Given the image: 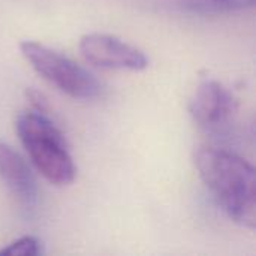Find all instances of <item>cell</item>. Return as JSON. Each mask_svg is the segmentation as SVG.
Wrapping results in <instances>:
<instances>
[{"label": "cell", "mask_w": 256, "mask_h": 256, "mask_svg": "<svg viewBox=\"0 0 256 256\" xmlns=\"http://www.w3.org/2000/svg\"><path fill=\"white\" fill-rule=\"evenodd\" d=\"M195 166L204 186L236 224L256 225L255 168L242 156L222 148L202 147L195 153Z\"/></svg>", "instance_id": "1"}, {"label": "cell", "mask_w": 256, "mask_h": 256, "mask_svg": "<svg viewBox=\"0 0 256 256\" xmlns=\"http://www.w3.org/2000/svg\"><path fill=\"white\" fill-rule=\"evenodd\" d=\"M16 135L33 166L56 186L70 184L76 170L63 134L45 111H22L15 120Z\"/></svg>", "instance_id": "2"}, {"label": "cell", "mask_w": 256, "mask_h": 256, "mask_svg": "<svg viewBox=\"0 0 256 256\" xmlns=\"http://www.w3.org/2000/svg\"><path fill=\"white\" fill-rule=\"evenodd\" d=\"M20 50L30 66L62 93L80 100L102 96V82L68 56L34 40L21 42Z\"/></svg>", "instance_id": "3"}, {"label": "cell", "mask_w": 256, "mask_h": 256, "mask_svg": "<svg viewBox=\"0 0 256 256\" xmlns=\"http://www.w3.org/2000/svg\"><path fill=\"white\" fill-rule=\"evenodd\" d=\"M80 52L87 63L108 70L147 69L148 58L140 48L106 33H87L80 39Z\"/></svg>", "instance_id": "4"}, {"label": "cell", "mask_w": 256, "mask_h": 256, "mask_svg": "<svg viewBox=\"0 0 256 256\" xmlns=\"http://www.w3.org/2000/svg\"><path fill=\"white\" fill-rule=\"evenodd\" d=\"M237 102L234 94L216 80H204L196 87L189 112L194 122L207 132H222L234 118Z\"/></svg>", "instance_id": "5"}, {"label": "cell", "mask_w": 256, "mask_h": 256, "mask_svg": "<svg viewBox=\"0 0 256 256\" xmlns=\"http://www.w3.org/2000/svg\"><path fill=\"white\" fill-rule=\"evenodd\" d=\"M0 180L26 208L38 202V183L26 159L9 144L0 141Z\"/></svg>", "instance_id": "6"}, {"label": "cell", "mask_w": 256, "mask_h": 256, "mask_svg": "<svg viewBox=\"0 0 256 256\" xmlns=\"http://www.w3.org/2000/svg\"><path fill=\"white\" fill-rule=\"evenodd\" d=\"M183 3L196 14H226L254 8L255 0H183Z\"/></svg>", "instance_id": "7"}, {"label": "cell", "mask_w": 256, "mask_h": 256, "mask_svg": "<svg viewBox=\"0 0 256 256\" xmlns=\"http://www.w3.org/2000/svg\"><path fill=\"white\" fill-rule=\"evenodd\" d=\"M44 254L42 242L33 236H24L0 249V256H38Z\"/></svg>", "instance_id": "8"}]
</instances>
